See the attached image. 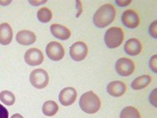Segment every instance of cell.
<instances>
[{
  "label": "cell",
  "mask_w": 157,
  "mask_h": 118,
  "mask_svg": "<svg viewBox=\"0 0 157 118\" xmlns=\"http://www.w3.org/2000/svg\"><path fill=\"white\" fill-rule=\"evenodd\" d=\"M116 16V10L111 4L101 6L94 13L93 21L96 27L105 28L111 25Z\"/></svg>",
  "instance_id": "obj_1"
},
{
  "label": "cell",
  "mask_w": 157,
  "mask_h": 118,
  "mask_svg": "<svg viewBox=\"0 0 157 118\" xmlns=\"http://www.w3.org/2000/svg\"><path fill=\"white\" fill-rule=\"evenodd\" d=\"M78 104L82 111L90 115L98 112L101 107V99L94 91L84 93L79 98Z\"/></svg>",
  "instance_id": "obj_2"
},
{
  "label": "cell",
  "mask_w": 157,
  "mask_h": 118,
  "mask_svg": "<svg viewBox=\"0 0 157 118\" xmlns=\"http://www.w3.org/2000/svg\"><path fill=\"white\" fill-rule=\"evenodd\" d=\"M105 44L108 48L114 49L122 44L124 40V32L122 29L118 26H113L107 29L105 37Z\"/></svg>",
  "instance_id": "obj_3"
},
{
  "label": "cell",
  "mask_w": 157,
  "mask_h": 118,
  "mask_svg": "<svg viewBox=\"0 0 157 118\" xmlns=\"http://www.w3.org/2000/svg\"><path fill=\"white\" fill-rule=\"evenodd\" d=\"M30 83L37 89H42L47 87L49 83V75L45 69L37 68L32 71L30 74Z\"/></svg>",
  "instance_id": "obj_4"
},
{
  "label": "cell",
  "mask_w": 157,
  "mask_h": 118,
  "mask_svg": "<svg viewBox=\"0 0 157 118\" xmlns=\"http://www.w3.org/2000/svg\"><path fill=\"white\" fill-rule=\"evenodd\" d=\"M135 62L128 58H120L115 64V70L120 76L128 77L135 72Z\"/></svg>",
  "instance_id": "obj_5"
},
{
  "label": "cell",
  "mask_w": 157,
  "mask_h": 118,
  "mask_svg": "<svg viewBox=\"0 0 157 118\" xmlns=\"http://www.w3.org/2000/svg\"><path fill=\"white\" fill-rule=\"evenodd\" d=\"M47 57L52 61H59L65 56V48L57 41H51L45 47Z\"/></svg>",
  "instance_id": "obj_6"
},
{
  "label": "cell",
  "mask_w": 157,
  "mask_h": 118,
  "mask_svg": "<svg viewBox=\"0 0 157 118\" xmlns=\"http://www.w3.org/2000/svg\"><path fill=\"white\" fill-rule=\"evenodd\" d=\"M70 56L74 61H82L88 53V47L83 41H77L70 46Z\"/></svg>",
  "instance_id": "obj_7"
},
{
  "label": "cell",
  "mask_w": 157,
  "mask_h": 118,
  "mask_svg": "<svg viewBox=\"0 0 157 118\" xmlns=\"http://www.w3.org/2000/svg\"><path fill=\"white\" fill-rule=\"evenodd\" d=\"M77 90L72 87L65 88L59 92V101L63 106L68 107L73 105L77 99Z\"/></svg>",
  "instance_id": "obj_8"
},
{
  "label": "cell",
  "mask_w": 157,
  "mask_h": 118,
  "mask_svg": "<svg viewBox=\"0 0 157 118\" xmlns=\"http://www.w3.org/2000/svg\"><path fill=\"white\" fill-rule=\"evenodd\" d=\"M25 61L32 67L39 66L44 61V54L39 48H30L25 53Z\"/></svg>",
  "instance_id": "obj_9"
},
{
  "label": "cell",
  "mask_w": 157,
  "mask_h": 118,
  "mask_svg": "<svg viewBox=\"0 0 157 118\" xmlns=\"http://www.w3.org/2000/svg\"><path fill=\"white\" fill-rule=\"evenodd\" d=\"M121 21L123 25L129 29L137 28L140 25V17L134 10H127L122 13Z\"/></svg>",
  "instance_id": "obj_10"
},
{
  "label": "cell",
  "mask_w": 157,
  "mask_h": 118,
  "mask_svg": "<svg viewBox=\"0 0 157 118\" xmlns=\"http://www.w3.org/2000/svg\"><path fill=\"white\" fill-rule=\"evenodd\" d=\"M36 40V34L30 30H21L16 34V41L22 45H33Z\"/></svg>",
  "instance_id": "obj_11"
},
{
  "label": "cell",
  "mask_w": 157,
  "mask_h": 118,
  "mask_svg": "<svg viewBox=\"0 0 157 118\" xmlns=\"http://www.w3.org/2000/svg\"><path fill=\"white\" fill-rule=\"evenodd\" d=\"M50 31L52 36L59 40H67L71 37L70 29L59 24H52L50 26Z\"/></svg>",
  "instance_id": "obj_12"
},
{
  "label": "cell",
  "mask_w": 157,
  "mask_h": 118,
  "mask_svg": "<svg viewBox=\"0 0 157 118\" xmlns=\"http://www.w3.org/2000/svg\"><path fill=\"white\" fill-rule=\"evenodd\" d=\"M125 53L130 56H137L142 51V45L138 39L131 38L129 39L124 45Z\"/></svg>",
  "instance_id": "obj_13"
},
{
  "label": "cell",
  "mask_w": 157,
  "mask_h": 118,
  "mask_svg": "<svg viewBox=\"0 0 157 118\" xmlns=\"http://www.w3.org/2000/svg\"><path fill=\"white\" fill-rule=\"evenodd\" d=\"M107 93L113 97H121L126 93L127 86L121 81H113L108 83L107 87Z\"/></svg>",
  "instance_id": "obj_14"
},
{
  "label": "cell",
  "mask_w": 157,
  "mask_h": 118,
  "mask_svg": "<svg viewBox=\"0 0 157 118\" xmlns=\"http://www.w3.org/2000/svg\"><path fill=\"white\" fill-rule=\"evenodd\" d=\"M13 38V31L8 23L0 24V44L7 45L11 44Z\"/></svg>",
  "instance_id": "obj_15"
},
{
  "label": "cell",
  "mask_w": 157,
  "mask_h": 118,
  "mask_svg": "<svg viewBox=\"0 0 157 118\" xmlns=\"http://www.w3.org/2000/svg\"><path fill=\"white\" fill-rule=\"evenodd\" d=\"M152 78L150 75L148 74H143L138 76L137 78H135L132 83H131V88L133 90H141L143 88H147L148 85L151 83Z\"/></svg>",
  "instance_id": "obj_16"
},
{
  "label": "cell",
  "mask_w": 157,
  "mask_h": 118,
  "mask_svg": "<svg viewBox=\"0 0 157 118\" xmlns=\"http://www.w3.org/2000/svg\"><path fill=\"white\" fill-rule=\"evenodd\" d=\"M59 111V105L54 101H46L42 106V112L46 116H53Z\"/></svg>",
  "instance_id": "obj_17"
},
{
  "label": "cell",
  "mask_w": 157,
  "mask_h": 118,
  "mask_svg": "<svg viewBox=\"0 0 157 118\" xmlns=\"http://www.w3.org/2000/svg\"><path fill=\"white\" fill-rule=\"evenodd\" d=\"M120 118H141L140 111L133 106L125 107L121 111Z\"/></svg>",
  "instance_id": "obj_18"
},
{
  "label": "cell",
  "mask_w": 157,
  "mask_h": 118,
  "mask_svg": "<svg viewBox=\"0 0 157 118\" xmlns=\"http://www.w3.org/2000/svg\"><path fill=\"white\" fill-rule=\"evenodd\" d=\"M0 101L6 106H12L16 101V97L11 91L3 90L0 92Z\"/></svg>",
  "instance_id": "obj_19"
},
{
  "label": "cell",
  "mask_w": 157,
  "mask_h": 118,
  "mask_svg": "<svg viewBox=\"0 0 157 118\" xmlns=\"http://www.w3.org/2000/svg\"><path fill=\"white\" fill-rule=\"evenodd\" d=\"M37 18H38L39 22L45 24V23L50 22L52 20V12L47 7H42L37 12Z\"/></svg>",
  "instance_id": "obj_20"
},
{
  "label": "cell",
  "mask_w": 157,
  "mask_h": 118,
  "mask_svg": "<svg viewBox=\"0 0 157 118\" xmlns=\"http://www.w3.org/2000/svg\"><path fill=\"white\" fill-rule=\"evenodd\" d=\"M157 20H155L154 22L151 23V25L148 27V32L149 34L151 35V37H153L154 39L157 38Z\"/></svg>",
  "instance_id": "obj_21"
},
{
  "label": "cell",
  "mask_w": 157,
  "mask_h": 118,
  "mask_svg": "<svg viewBox=\"0 0 157 118\" xmlns=\"http://www.w3.org/2000/svg\"><path fill=\"white\" fill-rule=\"evenodd\" d=\"M156 60H157V55L155 54L150 58L149 60V68H151V70L155 73H157V65H156Z\"/></svg>",
  "instance_id": "obj_22"
},
{
  "label": "cell",
  "mask_w": 157,
  "mask_h": 118,
  "mask_svg": "<svg viewBox=\"0 0 157 118\" xmlns=\"http://www.w3.org/2000/svg\"><path fill=\"white\" fill-rule=\"evenodd\" d=\"M156 92H157V89L156 88H155V89L152 91L151 94H150V96H149V101L151 102L152 105H153V106H155V107H157Z\"/></svg>",
  "instance_id": "obj_23"
},
{
  "label": "cell",
  "mask_w": 157,
  "mask_h": 118,
  "mask_svg": "<svg viewBox=\"0 0 157 118\" xmlns=\"http://www.w3.org/2000/svg\"><path fill=\"white\" fill-rule=\"evenodd\" d=\"M75 4H76V9H77V14H76V18L80 17V15L82 14L83 12V7H82V3L81 1L77 0L75 1Z\"/></svg>",
  "instance_id": "obj_24"
},
{
  "label": "cell",
  "mask_w": 157,
  "mask_h": 118,
  "mask_svg": "<svg viewBox=\"0 0 157 118\" xmlns=\"http://www.w3.org/2000/svg\"><path fill=\"white\" fill-rule=\"evenodd\" d=\"M0 118H9V112L5 106L0 104Z\"/></svg>",
  "instance_id": "obj_25"
},
{
  "label": "cell",
  "mask_w": 157,
  "mask_h": 118,
  "mask_svg": "<svg viewBox=\"0 0 157 118\" xmlns=\"http://www.w3.org/2000/svg\"><path fill=\"white\" fill-rule=\"evenodd\" d=\"M131 2H132L131 0H116L115 4L120 7H125V6H128V5H130Z\"/></svg>",
  "instance_id": "obj_26"
},
{
  "label": "cell",
  "mask_w": 157,
  "mask_h": 118,
  "mask_svg": "<svg viewBox=\"0 0 157 118\" xmlns=\"http://www.w3.org/2000/svg\"><path fill=\"white\" fill-rule=\"evenodd\" d=\"M29 3L32 5V6H41V5H44V4H45L46 3V1L45 0H44V1H29Z\"/></svg>",
  "instance_id": "obj_27"
},
{
  "label": "cell",
  "mask_w": 157,
  "mask_h": 118,
  "mask_svg": "<svg viewBox=\"0 0 157 118\" xmlns=\"http://www.w3.org/2000/svg\"><path fill=\"white\" fill-rule=\"evenodd\" d=\"M11 3V1H2V0H0V6H7L8 5H10Z\"/></svg>",
  "instance_id": "obj_28"
},
{
  "label": "cell",
  "mask_w": 157,
  "mask_h": 118,
  "mask_svg": "<svg viewBox=\"0 0 157 118\" xmlns=\"http://www.w3.org/2000/svg\"><path fill=\"white\" fill-rule=\"evenodd\" d=\"M11 118H24V117H23V116H21L20 114H14V115H12V116H11Z\"/></svg>",
  "instance_id": "obj_29"
}]
</instances>
